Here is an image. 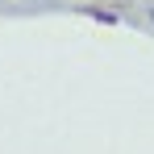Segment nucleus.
Instances as JSON below:
<instances>
[{
	"label": "nucleus",
	"instance_id": "nucleus-1",
	"mask_svg": "<svg viewBox=\"0 0 154 154\" xmlns=\"http://www.w3.org/2000/svg\"><path fill=\"white\" fill-rule=\"evenodd\" d=\"M88 17H92V21H104V25H117V21H121V17L108 13V8H88Z\"/></svg>",
	"mask_w": 154,
	"mask_h": 154
},
{
	"label": "nucleus",
	"instance_id": "nucleus-2",
	"mask_svg": "<svg viewBox=\"0 0 154 154\" xmlns=\"http://www.w3.org/2000/svg\"><path fill=\"white\" fill-rule=\"evenodd\" d=\"M146 17H150V21H154V4H146Z\"/></svg>",
	"mask_w": 154,
	"mask_h": 154
}]
</instances>
